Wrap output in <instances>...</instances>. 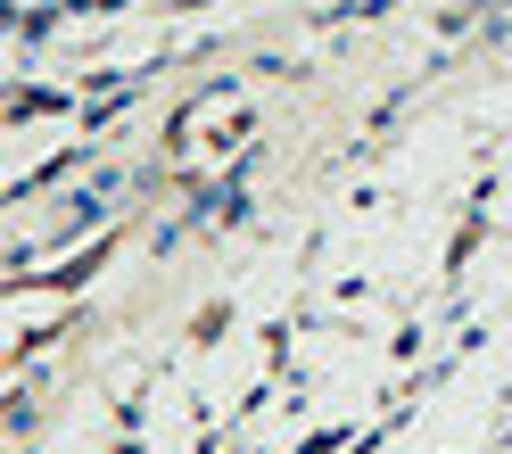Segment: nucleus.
I'll return each instance as SVG.
<instances>
[]
</instances>
